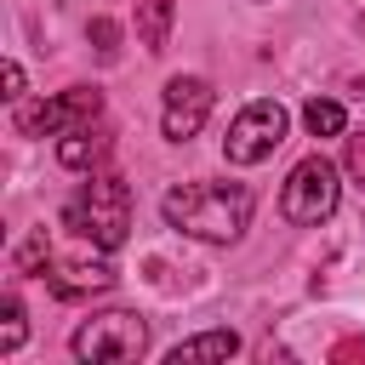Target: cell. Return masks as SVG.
Instances as JSON below:
<instances>
[{"label": "cell", "mask_w": 365, "mask_h": 365, "mask_svg": "<svg viewBox=\"0 0 365 365\" xmlns=\"http://www.w3.org/2000/svg\"><path fill=\"white\" fill-rule=\"evenodd\" d=\"M251 205H257V200H251L245 182H182V188H171V194L160 200V211H165V222H171L177 234L217 240V245H228V240L245 234Z\"/></svg>", "instance_id": "cell-1"}, {"label": "cell", "mask_w": 365, "mask_h": 365, "mask_svg": "<svg viewBox=\"0 0 365 365\" xmlns=\"http://www.w3.org/2000/svg\"><path fill=\"white\" fill-rule=\"evenodd\" d=\"M63 222L80 240H91L97 251H120L125 234H131V188H125V177H114V171L86 177L80 194L63 205Z\"/></svg>", "instance_id": "cell-2"}, {"label": "cell", "mask_w": 365, "mask_h": 365, "mask_svg": "<svg viewBox=\"0 0 365 365\" xmlns=\"http://www.w3.org/2000/svg\"><path fill=\"white\" fill-rule=\"evenodd\" d=\"M336 165L325 160V154H308V160H297L291 165V177H285V188H279V211H285V222H297V228H319L331 211H336Z\"/></svg>", "instance_id": "cell-3"}, {"label": "cell", "mask_w": 365, "mask_h": 365, "mask_svg": "<svg viewBox=\"0 0 365 365\" xmlns=\"http://www.w3.org/2000/svg\"><path fill=\"white\" fill-rule=\"evenodd\" d=\"M74 359H91V365H120V359H137L148 348V325L131 314V308H108V314H91L74 336H68Z\"/></svg>", "instance_id": "cell-4"}, {"label": "cell", "mask_w": 365, "mask_h": 365, "mask_svg": "<svg viewBox=\"0 0 365 365\" xmlns=\"http://www.w3.org/2000/svg\"><path fill=\"white\" fill-rule=\"evenodd\" d=\"M285 125H291V114H285L274 97H257V103H245V108L234 114L228 137H222V154H228V165H257V160H268V154L285 143Z\"/></svg>", "instance_id": "cell-5"}, {"label": "cell", "mask_w": 365, "mask_h": 365, "mask_svg": "<svg viewBox=\"0 0 365 365\" xmlns=\"http://www.w3.org/2000/svg\"><path fill=\"white\" fill-rule=\"evenodd\" d=\"M103 114V91L97 86H68L57 97H40V103H23L17 108V131L23 137H63L74 125H91Z\"/></svg>", "instance_id": "cell-6"}, {"label": "cell", "mask_w": 365, "mask_h": 365, "mask_svg": "<svg viewBox=\"0 0 365 365\" xmlns=\"http://www.w3.org/2000/svg\"><path fill=\"white\" fill-rule=\"evenodd\" d=\"M211 103H217L211 80H200V74H171V80H165L160 131H165L171 143H188V137H200V125L211 120Z\"/></svg>", "instance_id": "cell-7"}, {"label": "cell", "mask_w": 365, "mask_h": 365, "mask_svg": "<svg viewBox=\"0 0 365 365\" xmlns=\"http://www.w3.org/2000/svg\"><path fill=\"white\" fill-rule=\"evenodd\" d=\"M40 279L51 285V297L80 302V297L108 291V285H114V268H108V262H91V257H68V262H46V274H40Z\"/></svg>", "instance_id": "cell-8"}, {"label": "cell", "mask_w": 365, "mask_h": 365, "mask_svg": "<svg viewBox=\"0 0 365 365\" xmlns=\"http://www.w3.org/2000/svg\"><path fill=\"white\" fill-rule=\"evenodd\" d=\"M103 154H108V131H103V125H74V131L57 137V160H63L68 171H91Z\"/></svg>", "instance_id": "cell-9"}, {"label": "cell", "mask_w": 365, "mask_h": 365, "mask_svg": "<svg viewBox=\"0 0 365 365\" xmlns=\"http://www.w3.org/2000/svg\"><path fill=\"white\" fill-rule=\"evenodd\" d=\"M234 354H240V336H234V331H205V336L177 342L165 359H171V365H188V359H234Z\"/></svg>", "instance_id": "cell-10"}, {"label": "cell", "mask_w": 365, "mask_h": 365, "mask_svg": "<svg viewBox=\"0 0 365 365\" xmlns=\"http://www.w3.org/2000/svg\"><path fill=\"white\" fill-rule=\"evenodd\" d=\"M171 17H177V6L171 0H137V40H143V51H165V34H171Z\"/></svg>", "instance_id": "cell-11"}, {"label": "cell", "mask_w": 365, "mask_h": 365, "mask_svg": "<svg viewBox=\"0 0 365 365\" xmlns=\"http://www.w3.org/2000/svg\"><path fill=\"white\" fill-rule=\"evenodd\" d=\"M302 125H308L314 137H336V131L348 125V114H342V103H331V97H308V108H302Z\"/></svg>", "instance_id": "cell-12"}, {"label": "cell", "mask_w": 365, "mask_h": 365, "mask_svg": "<svg viewBox=\"0 0 365 365\" xmlns=\"http://www.w3.org/2000/svg\"><path fill=\"white\" fill-rule=\"evenodd\" d=\"M17 342H23V302L6 297V302H0V354H11Z\"/></svg>", "instance_id": "cell-13"}, {"label": "cell", "mask_w": 365, "mask_h": 365, "mask_svg": "<svg viewBox=\"0 0 365 365\" xmlns=\"http://www.w3.org/2000/svg\"><path fill=\"white\" fill-rule=\"evenodd\" d=\"M86 34L97 40V57H114V51H120V23H114V17H91Z\"/></svg>", "instance_id": "cell-14"}, {"label": "cell", "mask_w": 365, "mask_h": 365, "mask_svg": "<svg viewBox=\"0 0 365 365\" xmlns=\"http://www.w3.org/2000/svg\"><path fill=\"white\" fill-rule=\"evenodd\" d=\"M46 262H51V251H46V234H29V245L17 251V268H23V274H46Z\"/></svg>", "instance_id": "cell-15"}, {"label": "cell", "mask_w": 365, "mask_h": 365, "mask_svg": "<svg viewBox=\"0 0 365 365\" xmlns=\"http://www.w3.org/2000/svg\"><path fill=\"white\" fill-rule=\"evenodd\" d=\"M348 177L365 188V131H359V137H348Z\"/></svg>", "instance_id": "cell-16"}, {"label": "cell", "mask_w": 365, "mask_h": 365, "mask_svg": "<svg viewBox=\"0 0 365 365\" xmlns=\"http://www.w3.org/2000/svg\"><path fill=\"white\" fill-rule=\"evenodd\" d=\"M6 97H23V68L6 63Z\"/></svg>", "instance_id": "cell-17"}]
</instances>
